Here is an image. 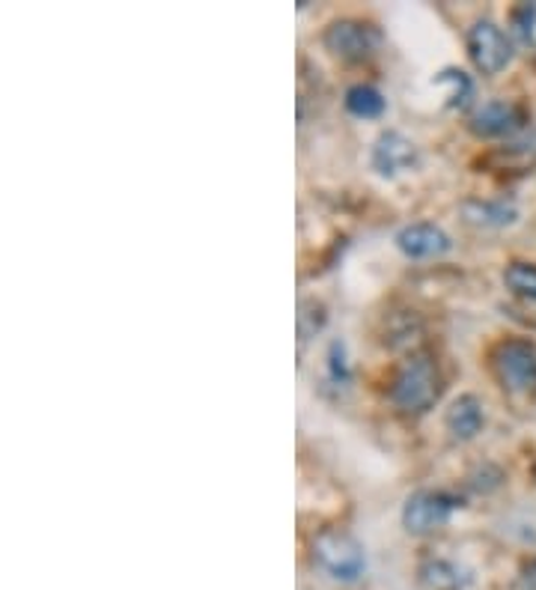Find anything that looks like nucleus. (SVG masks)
<instances>
[{
  "label": "nucleus",
  "instance_id": "obj_18",
  "mask_svg": "<svg viewBox=\"0 0 536 590\" xmlns=\"http://www.w3.org/2000/svg\"><path fill=\"white\" fill-rule=\"evenodd\" d=\"M534 475H536V468H534Z\"/></svg>",
  "mask_w": 536,
  "mask_h": 590
},
{
  "label": "nucleus",
  "instance_id": "obj_17",
  "mask_svg": "<svg viewBox=\"0 0 536 590\" xmlns=\"http://www.w3.org/2000/svg\"><path fill=\"white\" fill-rule=\"evenodd\" d=\"M328 373L337 385L349 382V359H346V343L343 340H334L331 349H328Z\"/></svg>",
  "mask_w": 536,
  "mask_h": 590
},
{
  "label": "nucleus",
  "instance_id": "obj_16",
  "mask_svg": "<svg viewBox=\"0 0 536 590\" xmlns=\"http://www.w3.org/2000/svg\"><path fill=\"white\" fill-rule=\"evenodd\" d=\"M510 22H513L515 36H519L527 48H536V3H522V7H515L513 15H510Z\"/></svg>",
  "mask_w": 536,
  "mask_h": 590
},
{
  "label": "nucleus",
  "instance_id": "obj_10",
  "mask_svg": "<svg viewBox=\"0 0 536 590\" xmlns=\"http://www.w3.org/2000/svg\"><path fill=\"white\" fill-rule=\"evenodd\" d=\"M444 427L450 429L454 439H474L483 429V403L474 393H462L456 397L447 415H444Z\"/></svg>",
  "mask_w": 536,
  "mask_h": 590
},
{
  "label": "nucleus",
  "instance_id": "obj_6",
  "mask_svg": "<svg viewBox=\"0 0 536 590\" xmlns=\"http://www.w3.org/2000/svg\"><path fill=\"white\" fill-rule=\"evenodd\" d=\"M456 507V498L444 492H414L403 507V525L408 533H430L442 528Z\"/></svg>",
  "mask_w": 536,
  "mask_h": 590
},
{
  "label": "nucleus",
  "instance_id": "obj_8",
  "mask_svg": "<svg viewBox=\"0 0 536 590\" xmlns=\"http://www.w3.org/2000/svg\"><path fill=\"white\" fill-rule=\"evenodd\" d=\"M399 251L411 260H430V256H442L444 251H450V236L435 227V224H408L397 233Z\"/></svg>",
  "mask_w": 536,
  "mask_h": 590
},
{
  "label": "nucleus",
  "instance_id": "obj_12",
  "mask_svg": "<svg viewBox=\"0 0 536 590\" xmlns=\"http://www.w3.org/2000/svg\"><path fill=\"white\" fill-rule=\"evenodd\" d=\"M346 108L349 114L361 116V120H375V116L385 114V96L379 93L370 84H355L349 93H346Z\"/></svg>",
  "mask_w": 536,
  "mask_h": 590
},
{
  "label": "nucleus",
  "instance_id": "obj_5",
  "mask_svg": "<svg viewBox=\"0 0 536 590\" xmlns=\"http://www.w3.org/2000/svg\"><path fill=\"white\" fill-rule=\"evenodd\" d=\"M375 46H379V34H375L373 24L343 18V22H334L326 30V48L340 60L370 58Z\"/></svg>",
  "mask_w": 536,
  "mask_h": 590
},
{
  "label": "nucleus",
  "instance_id": "obj_15",
  "mask_svg": "<svg viewBox=\"0 0 536 590\" xmlns=\"http://www.w3.org/2000/svg\"><path fill=\"white\" fill-rule=\"evenodd\" d=\"M435 84L447 87V99H450L454 108H465L471 93H474V84H471V78H468L465 72H459V70L438 72V75H435Z\"/></svg>",
  "mask_w": 536,
  "mask_h": 590
},
{
  "label": "nucleus",
  "instance_id": "obj_4",
  "mask_svg": "<svg viewBox=\"0 0 536 590\" xmlns=\"http://www.w3.org/2000/svg\"><path fill=\"white\" fill-rule=\"evenodd\" d=\"M468 54L483 75H498L510 66L513 46L495 22H474L468 30Z\"/></svg>",
  "mask_w": 536,
  "mask_h": 590
},
{
  "label": "nucleus",
  "instance_id": "obj_14",
  "mask_svg": "<svg viewBox=\"0 0 536 590\" xmlns=\"http://www.w3.org/2000/svg\"><path fill=\"white\" fill-rule=\"evenodd\" d=\"M503 284H507L510 292H515V296L536 301V266H531V263H513V266H507Z\"/></svg>",
  "mask_w": 536,
  "mask_h": 590
},
{
  "label": "nucleus",
  "instance_id": "obj_3",
  "mask_svg": "<svg viewBox=\"0 0 536 590\" xmlns=\"http://www.w3.org/2000/svg\"><path fill=\"white\" fill-rule=\"evenodd\" d=\"M495 373L507 391L531 393L536 391V347L527 340H503L492 352Z\"/></svg>",
  "mask_w": 536,
  "mask_h": 590
},
{
  "label": "nucleus",
  "instance_id": "obj_13",
  "mask_svg": "<svg viewBox=\"0 0 536 590\" xmlns=\"http://www.w3.org/2000/svg\"><path fill=\"white\" fill-rule=\"evenodd\" d=\"M420 585L426 590H462L465 579L450 561H426L420 567Z\"/></svg>",
  "mask_w": 536,
  "mask_h": 590
},
{
  "label": "nucleus",
  "instance_id": "obj_1",
  "mask_svg": "<svg viewBox=\"0 0 536 590\" xmlns=\"http://www.w3.org/2000/svg\"><path fill=\"white\" fill-rule=\"evenodd\" d=\"M442 397V373L430 359H411L399 367L397 379L391 385V400L399 412L420 415L435 405Z\"/></svg>",
  "mask_w": 536,
  "mask_h": 590
},
{
  "label": "nucleus",
  "instance_id": "obj_9",
  "mask_svg": "<svg viewBox=\"0 0 536 590\" xmlns=\"http://www.w3.org/2000/svg\"><path fill=\"white\" fill-rule=\"evenodd\" d=\"M522 108L513 102H489L480 108L477 114L471 116V131L477 138H503L515 128L522 126Z\"/></svg>",
  "mask_w": 536,
  "mask_h": 590
},
{
  "label": "nucleus",
  "instance_id": "obj_11",
  "mask_svg": "<svg viewBox=\"0 0 536 590\" xmlns=\"http://www.w3.org/2000/svg\"><path fill=\"white\" fill-rule=\"evenodd\" d=\"M462 212L471 224H480V227H507L519 215L510 203H492V200H468Z\"/></svg>",
  "mask_w": 536,
  "mask_h": 590
},
{
  "label": "nucleus",
  "instance_id": "obj_2",
  "mask_svg": "<svg viewBox=\"0 0 536 590\" xmlns=\"http://www.w3.org/2000/svg\"><path fill=\"white\" fill-rule=\"evenodd\" d=\"M314 557L319 567L328 569L334 579L352 581L358 579L367 567L361 543L346 531H322L314 540Z\"/></svg>",
  "mask_w": 536,
  "mask_h": 590
},
{
  "label": "nucleus",
  "instance_id": "obj_7",
  "mask_svg": "<svg viewBox=\"0 0 536 590\" xmlns=\"http://www.w3.org/2000/svg\"><path fill=\"white\" fill-rule=\"evenodd\" d=\"M414 164H418V147H414L406 135H399V131H385L382 138L375 140L373 167L382 176L394 179V176L408 174Z\"/></svg>",
  "mask_w": 536,
  "mask_h": 590
}]
</instances>
